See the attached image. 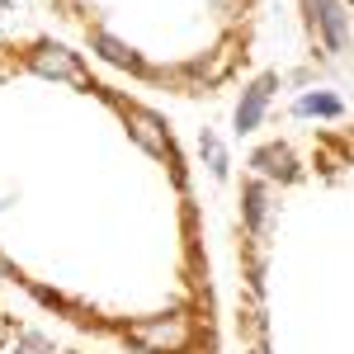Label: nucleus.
Here are the masks:
<instances>
[{"mask_svg":"<svg viewBox=\"0 0 354 354\" xmlns=\"http://www.w3.org/2000/svg\"><path fill=\"white\" fill-rule=\"evenodd\" d=\"M274 85H279V76H260V81H250L241 90V104H236V133H255V128H260V118H265V109H270Z\"/></svg>","mask_w":354,"mask_h":354,"instance_id":"39448f33","label":"nucleus"},{"mask_svg":"<svg viewBox=\"0 0 354 354\" xmlns=\"http://www.w3.org/2000/svg\"><path fill=\"white\" fill-rule=\"evenodd\" d=\"M123 335L142 354H185L194 340V322H189V312H151V317L128 322Z\"/></svg>","mask_w":354,"mask_h":354,"instance_id":"f257e3e1","label":"nucleus"},{"mask_svg":"<svg viewBox=\"0 0 354 354\" xmlns=\"http://www.w3.org/2000/svg\"><path fill=\"white\" fill-rule=\"evenodd\" d=\"M10 5H15V0H0V10H10Z\"/></svg>","mask_w":354,"mask_h":354,"instance_id":"4468645a","label":"nucleus"},{"mask_svg":"<svg viewBox=\"0 0 354 354\" xmlns=\"http://www.w3.org/2000/svg\"><path fill=\"white\" fill-rule=\"evenodd\" d=\"M28 66L38 71V76H48V81H71V85H90L81 71V62L76 53H66V48H57V43H38L33 53H28ZM95 90V85H90Z\"/></svg>","mask_w":354,"mask_h":354,"instance_id":"20e7f679","label":"nucleus"},{"mask_svg":"<svg viewBox=\"0 0 354 354\" xmlns=\"http://www.w3.org/2000/svg\"><path fill=\"white\" fill-rule=\"evenodd\" d=\"M5 330H10V326H5V317H0V340H5Z\"/></svg>","mask_w":354,"mask_h":354,"instance_id":"ddd939ff","label":"nucleus"},{"mask_svg":"<svg viewBox=\"0 0 354 354\" xmlns=\"http://www.w3.org/2000/svg\"><path fill=\"white\" fill-rule=\"evenodd\" d=\"M307 15H312V33L322 38V48L330 57H340L350 48V15H345V0H307Z\"/></svg>","mask_w":354,"mask_h":354,"instance_id":"f03ea898","label":"nucleus"},{"mask_svg":"<svg viewBox=\"0 0 354 354\" xmlns=\"http://www.w3.org/2000/svg\"><path fill=\"white\" fill-rule=\"evenodd\" d=\"M250 165H255V175H260V180H298V161H293V151H288L283 142L260 147V151L250 156Z\"/></svg>","mask_w":354,"mask_h":354,"instance_id":"6e6552de","label":"nucleus"},{"mask_svg":"<svg viewBox=\"0 0 354 354\" xmlns=\"http://www.w3.org/2000/svg\"><path fill=\"white\" fill-rule=\"evenodd\" d=\"M293 113H298V118H340L345 104H340L335 95H326V90H312V95H302L298 104H293Z\"/></svg>","mask_w":354,"mask_h":354,"instance_id":"1a4fd4ad","label":"nucleus"},{"mask_svg":"<svg viewBox=\"0 0 354 354\" xmlns=\"http://www.w3.org/2000/svg\"><path fill=\"white\" fill-rule=\"evenodd\" d=\"M123 118H128L133 142L147 151V156H165V161H175V151H170V133H165V118H161V113L142 109V104H123Z\"/></svg>","mask_w":354,"mask_h":354,"instance_id":"7ed1b4c3","label":"nucleus"},{"mask_svg":"<svg viewBox=\"0 0 354 354\" xmlns=\"http://www.w3.org/2000/svg\"><path fill=\"white\" fill-rule=\"evenodd\" d=\"M198 151H203V161H208V170H213L218 180H227V170H232V161H227V147L218 142V133H198Z\"/></svg>","mask_w":354,"mask_h":354,"instance_id":"9d476101","label":"nucleus"},{"mask_svg":"<svg viewBox=\"0 0 354 354\" xmlns=\"http://www.w3.org/2000/svg\"><path fill=\"white\" fill-rule=\"evenodd\" d=\"M90 53H100L109 66H118V71H133V76H147V62L128 48V43H118L109 28H90Z\"/></svg>","mask_w":354,"mask_h":354,"instance_id":"0eeeda50","label":"nucleus"},{"mask_svg":"<svg viewBox=\"0 0 354 354\" xmlns=\"http://www.w3.org/2000/svg\"><path fill=\"white\" fill-rule=\"evenodd\" d=\"M250 354H270V345H265V340H255V345H250Z\"/></svg>","mask_w":354,"mask_h":354,"instance_id":"f8f14e48","label":"nucleus"},{"mask_svg":"<svg viewBox=\"0 0 354 354\" xmlns=\"http://www.w3.org/2000/svg\"><path fill=\"white\" fill-rule=\"evenodd\" d=\"M241 218H245V232H250L255 241L270 232V189H265L260 175L241 185Z\"/></svg>","mask_w":354,"mask_h":354,"instance_id":"423d86ee","label":"nucleus"},{"mask_svg":"<svg viewBox=\"0 0 354 354\" xmlns=\"http://www.w3.org/2000/svg\"><path fill=\"white\" fill-rule=\"evenodd\" d=\"M15 350H19V354H57L43 335H19V345H15Z\"/></svg>","mask_w":354,"mask_h":354,"instance_id":"9b49d317","label":"nucleus"}]
</instances>
